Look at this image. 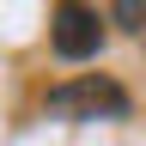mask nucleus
I'll list each match as a JSON object with an SVG mask.
<instances>
[{
	"label": "nucleus",
	"instance_id": "f257e3e1",
	"mask_svg": "<svg viewBox=\"0 0 146 146\" xmlns=\"http://www.w3.org/2000/svg\"><path fill=\"white\" fill-rule=\"evenodd\" d=\"M43 110L61 116V122H122L134 104H128V91L110 79V73H79V79L55 85L43 98Z\"/></svg>",
	"mask_w": 146,
	"mask_h": 146
},
{
	"label": "nucleus",
	"instance_id": "f03ea898",
	"mask_svg": "<svg viewBox=\"0 0 146 146\" xmlns=\"http://www.w3.org/2000/svg\"><path fill=\"white\" fill-rule=\"evenodd\" d=\"M49 49L61 61H91L104 49V12L85 6V0H61L55 18H49Z\"/></svg>",
	"mask_w": 146,
	"mask_h": 146
},
{
	"label": "nucleus",
	"instance_id": "7ed1b4c3",
	"mask_svg": "<svg viewBox=\"0 0 146 146\" xmlns=\"http://www.w3.org/2000/svg\"><path fill=\"white\" fill-rule=\"evenodd\" d=\"M116 18H122V31H140V18H146V0H116Z\"/></svg>",
	"mask_w": 146,
	"mask_h": 146
}]
</instances>
